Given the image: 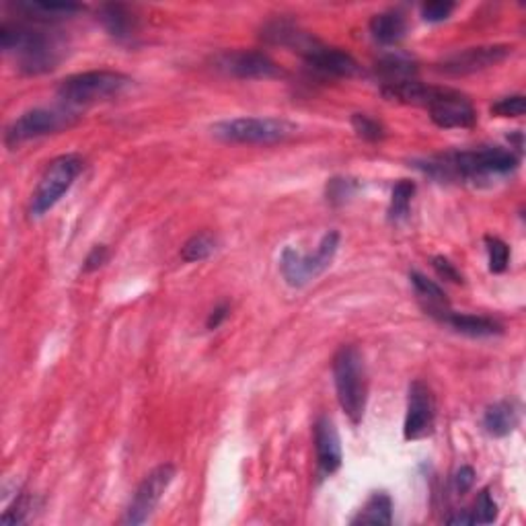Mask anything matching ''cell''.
Wrapping results in <instances>:
<instances>
[{
    "mask_svg": "<svg viewBox=\"0 0 526 526\" xmlns=\"http://www.w3.org/2000/svg\"><path fill=\"white\" fill-rule=\"evenodd\" d=\"M0 45L6 54H15L19 68L27 74H42L56 68L60 62V45L54 35L25 25L5 23L0 27Z\"/></svg>",
    "mask_w": 526,
    "mask_h": 526,
    "instance_id": "6da1fadb",
    "label": "cell"
},
{
    "mask_svg": "<svg viewBox=\"0 0 526 526\" xmlns=\"http://www.w3.org/2000/svg\"><path fill=\"white\" fill-rule=\"evenodd\" d=\"M334 381L339 407L350 417L352 424H360L365 417L368 381L366 366L356 346H342L334 356Z\"/></svg>",
    "mask_w": 526,
    "mask_h": 526,
    "instance_id": "7a4b0ae2",
    "label": "cell"
},
{
    "mask_svg": "<svg viewBox=\"0 0 526 526\" xmlns=\"http://www.w3.org/2000/svg\"><path fill=\"white\" fill-rule=\"evenodd\" d=\"M130 76L113 71H89L68 76L60 83L58 97L66 105L81 107L118 97L130 87Z\"/></svg>",
    "mask_w": 526,
    "mask_h": 526,
    "instance_id": "3957f363",
    "label": "cell"
},
{
    "mask_svg": "<svg viewBox=\"0 0 526 526\" xmlns=\"http://www.w3.org/2000/svg\"><path fill=\"white\" fill-rule=\"evenodd\" d=\"M214 136L233 144H276L290 138L297 126L282 118H235L219 122Z\"/></svg>",
    "mask_w": 526,
    "mask_h": 526,
    "instance_id": "277c9868",
    "label": "cell"
},
{
    "mask_svg": "<svg viewBox=\"0 0 526 526\" xmlns=\"http://www.w3.org/2000/svg\"><path fill=\"white\" fill-rule=\"evenodd\" d=\"M83 171V159L79 154H62L45 169L40 183L31 196V214L44 216L60 202V198L71 190L76 177Z\"/></svg>",
    "mask_w": 526,
    "mask_h": 526,
    "instance_id": "5b68a950",
    "label": "cell"
},
{
    "mask_svg": "<svg viewBox=\"0 0 526 526\" xmlns=\"http://www.w3.org/2000/svg\"><path fill=\"white\" fill-rule=\"evenodd\" d=\"M337 247L339 233H336V230H331V233L321 239V243L313 255H303L294 251L292 247H286L280 259V269L286 282L294 286V288H300V286H307L308 282L315 280L317 276L323 274L331 266V261H334L337 253Z\"/></svg>",
    "mask_w": 526,
    "mask_h": 526,
    "instance_id": "8992f818",
    "label": "cell"
},
{
    "mask_svg": "<svg viewBox=\"0 0 526 526\" xmlns=\"http://www.w3.org/2000/svg\"><path fill=\"white\" fill-rule=\"evenodd\" d=\"M424 107H428L432 122L444 130L473 128L477 122L473 103L469 102L467 95L454 89L432 87Z\"/></svg>",
    "mask_w": 526,
    "mask_h": 526,
    "instance_id": "52a82bcc",
    "label": "cell"
},
{
    "mask_svg": "<svg viewBox=\"0 0 526 526\" xmlns=\"http://www.w3.org/2000/svg\"><path fill=\"white\" fill-rule=\"evenodd\" d=\"M173 477H175L173 465H159L157 469H152L151 473L142 479V483L138 485V490L134 493V498H132L126 510V516H123L122 522L136 526L149 521L154 508L159 506V502L169 490V485H171Z\"/></svg>",
    "mask_w": 526,
    "mask_h": 526,
    "instance_id": "ba28073f",
    "label": "cell"
},
{
    "mask_svg": "<svg viewBox=\"0 0 526 526\" xmlns=\"http://www.w3.org/2000/svg\"><path fill=\"white\" fill-rule=\"evenodd\" d=\"M436 417V404L432 389L422 381H415L409 386L407 397V414L404 424V436L409 443L414 440H422L432 434Z\"/></svg>",
    "mask_w": 526,
    "mask_h": 526,
    "instance_id": "9c48e42d",
    "label": "cell"
},
{
    "mask_svg": "<svg viewBox=\"0 0 526 526\" xmlns=\"http://www.w3.org/2000/svg\"><path fill=\"white\" fill-rule=\"evenodd\" d=\"M510 54H512V48H508V45H482V48H469L444 58L438 64V71L451 76L482 73L485 68L498 66L500 62H504L510 56Z\"/></svg>",
    "mask_w": 526,
    "mask_h": 526,
    "instance_id": "30bf717a",
    "label": "cell"
},
{
    "mask_svg": "<svg viewBox=\"0 0 526 526\" xmlns=\"http://www.w3.org/2000/svg\"><path fill=\"white\" fill-rule=\"evenodd\" d=\"M220 71L233 74L237 79H276L282 71L276 62L263 52L255 50H237L224 52L216 58Z\"/></svg>",
    "mask_w": 526,
    "mask_h": 526,
    "instance_id": "8fae6325",
    "label": "cell"
},
{
    "mask_svg": "<svg viewBox=\"0 0 526 526\" xmlns=\"http://www.w3.org/2000/svg\"><path fill=\"white\" fill-rule=\"evenodd\" d=\"M64 113H56L50 110H31L15 120L9 128H6L5 142L9 146H19L21 142H27L31 138H40L52 132H58L62 126H66Z\"/></svg>",
    "mask_w": 526,
    "mask_h": 526,
    "instance_id": "7c38bea8",
    "label": "cell"
},
{
    "mask_svg": "<svg viewBox=\"0 0 526 526\" xmlns=\"http://www.w3.org/2000/svg\"><path fill=\"white\" fill-rule=\"evenodd\" d=\"M307 64L313 71L321 73L325 76H337V79H350V76L360 73L358 62H356L350 54L337 48H327L321 42H317L305 56Z\"/></svg>",
    "mask_w": 526,
    "mask_h": 526,
    "instance_id": "4fadbf2b",
    "label": "cell"
},
{
    "mask_svg": "<svg viewBox=\"0 0 526 526\" xmlns=\"http://www.w3.org/2000/svg\"><path fill=\"white\" fill-rule=\"evenodd\" d=\"M315 453L321 477L334 475L342 467V444H339L337 430L334 422L325 415L315 424Z\"/></svg>",
    "mask_w": 526,
    "mask_h": 526,
    "instance_id": "5bb4252c",
    "label": "cell"
},
{
    "mask_svg": "<svg viewBox=\"0 0 526 526\" xmlns=\"http://www.w3.org/2000/svg\"><path fill=\"white\" fill-rule=\"evenodd\" d=\"M99 21L103 23L107 34L115 37V40H130L138 29L136 15L132 13L130 6L120 3L103 5L99 9Z\"/></svg>",
    "mask_w": 526,
    "mask_h": 526,
    "instance_id": "9a60e30c",
    "label": "cell"
},
{
    "mask_svg": "<svg viewBox=\"0 0 526 526\" xmlns=\"http://www.w3.org/2000/svg\"><path fill=\"white\" fill-rule=\"evenodd\" d=\"M412 284H414V290L417 294V298L422 300V305L425 311L434 317H440V319H446V315L451 313V307H448V298L444 290L440 288L436 282H432L420 272H412Z\"/></svg>",
    "mask_w": 526,
    "mask_h": 526,
    "instance_id": "2e32d148",
    "label": "cell"
},
{
    "mask_svg": "<svg viewBox=\"0 0 526 526\" xmlns=\"http://www.w3.org/2000/svg\"><path fill=\"white\" fill-rule=\"evenodd\" d=\"M370 34L375 40L383 45H393L401 42L407 34V21L404 13L399 11H385L375 15L370 19Z\"/></svg>",
    "mask_w": 526,
    "mask_h": 526,
    "instance_id": "e0dca14e",
    "label": "cell"
},
{
    "mask_svg": "<svg viewBox=\"0 0 526 526\" xmlns=\"http://www.w3.org/2000/svg\"><path fill=\"white\" fill-rule=\"evenodd\" d=\"M17 9L34 21L54 23L74 17L76 13L83 11V6L76 3H42V0H29V3H19Z\"/></svg>",
    "mask_w": 526,
    "mask_h": 526,
    "instance_id": "ac0fdd59",
    "label": "cell"
},
{
    "mask_svg": "<svg viewBox=\"0 0 526 526\" xmlns=\"http://www.w3.org/2000/svg\"><path fill=\"white\" fill-rule=\"evenodd\" d=\"M518 425V409L510 401H500V404H493L492 407H487V412L483 415V428L487 430V434L504 438L508 434H512Z\"/></svg>",
    "mask_w": 526,
    "mask_h": 526,
    "instance_id": "d6986e66",
    "label": "cell"
},
{
    "mask_svg": "<svg viewBox=\"0 0 526 526\" xmlns=\"http://www.w3.org/2000/svg\"><path fill=\"white\" fill-rule=\"evenodd\" d=\"M444 321L451 325L453 329L459 331V334H465L471 337H492L502 334V325L490 319V317L448 313Z\"/></svg>",
    "mask_w": 526,
    "mask_h": 526,
    "instance_id": "ffe728a7",
    "label": "cell"
},
{
    "mask_svg": "<svg viewBox=\"0 0 526 526\" xmlns=\"http://www.w3.org/2000/svg\"><path fill=\"white\" fill-rule=\"evenodd\" d=\"M376 76L381 79V89L417 79V68L412 60L404 56H386L376 64Z\"/></svg>",
    "mask_w": 526,
    "mask_h": 526,
    "instance_id": "44dd1931",
    "label": "cell"
},
{
    "mask_svg": "<svg viewBox=\"0 0 526 526\" xmlns=\"http://www.w3.org/2000/svg\"><path fill=\"white\" fill-rule=\"evenodd\" d=\"M393 522V500L386 493H375L354 518L352 524H391Z\"/></svg>",
    "mask_w": 526,
    "mask_h": 526,
    "instance_id": "7402d4cb",
    "label": "cell"
},
{
    "mask_svg": "<svg viewBox=\"0 0 526 526\" xmlns=\"http://www.w3.org/2000/svg\"><path fill=\"white\" fill-rule=\"evenodd\" d=\"M216 245H219V241H216V237L212 233H208V230L193 235L181 247V259L188 263L204 261L216 251Z\"/></svg>",
    "mask_w": 526,
    "mask_h": 526,
    "instance_id": "603a6c76",
    "label": "cell"
},
{
    "mask_svg": "<svg viewBox=\"0 0 526 526\" xmlns=\"http://www.w3.org/2000/svg\"><path fill=\"white\" fill-rule=\"evenodd\" d=\"M415 193V183L409 180H401L397 185L393 188V196H391V206H389V219L399 222L407 219L409 214V206H412Z\"/></svg>",
    "mask_w": 526,
    "mask_h": 526,
    "instance_id": "cb8c5ba5",
    "label": "cell"
},
{
    "mask_svg": "<svg viewBox=\"0 0 526 526\" xmlns=\"http://www.w3.org/2000/svg\"><path fill=\"white\" fill-rule=\"evenodd\" d=\"M471 524H492L498 518V504L493 502L490 490H482L473 504V510H469Z\"/></svg>",
    "mask_w": 526,
    "mask_h": 526,
    "instance_id": "d4e9b609",
    "label": "cell"
},
{
    "mask_svg": "<svg viewBox=\"0 0 526 526\" xmlns=\"http://www.w3.org/2000/svg\"><path fill=\"white\" fill-rule=\"evenodd\" d=\"M352 126L356 130V134L360 138H365L368 142H378L385 138V126L378 120L370 118L366 113H354Z\"/></svg>",
    "mask_w": 526,
    "mask_h": 526,
    "instance_id": "484cf974",
    "label": "cell"
},
{
    "mask_svg": "<svg viewBox=\"0 0 526 526\" xmlns=\"http://www.w3.org/2000/svg\"><path fill=\"white\" fill-rule=\"evenodd\" d=\"M487 255H490V269L493 274H502L508 268L510 247L498 237H485Z\"/></svg>",
    "mask_w": 526,
    "mask_h": 526,
    "instance_id": "4316f807",
    "label": "cell"
},
{
    "mask_svg": "<svg viewBox=\"0 0 526 526\" xmlns=\"http://www.w3.org/2000/svg\"><path fill=\"white\" fill-rule=\"evenodd\" d=\"M526 102L522 95H512L500 99L498 103L492 105V113L498 115V118H521L524 115Z\"/></svg>",
    "mask_w": 526,
    "mask_h": 526,
    "instance_id": "83f0119b",
    "label": "cell"
},
{
    "mask_svg": "<svg viewBox=\"0 0 526 526\" xmlns=\"http://www.w3.org/2000/svg\"><path fill=\"white\" fill-rule=\"evenodd\" d=\"M29 508H31V502H29V498L25 496V493H23V496H19L17 500H15V504L3 514V518H0V522H3L5 526H15V524L25 522V518L29 514Z\"/></svg>",
    "mask_w": 526,
    "mask_h": 526,
    "instance_id": "f1b7e54d",
    "label": "cell"
},
{
    "mask_svg": "<svg viewBox=\"0 0 526 526\" xmlns=\"http://www.w3.org/2000/svg\"><path fill=\"white\" fill-rule=\"evenodd\" d=\"M356 191V183L350 180H331L327 185V198L334 204H344Z\"/></svg>",
    "mask_w": 526,
    "mask_h": 526,
    "instance_id": "f546056e",
    "label": "cell"
},
{
    "mask_svg": "<svg viewBox=\"0 0 526 526\" xmlns=\"http://www.w3.org/2000/svg\"><path fill=\"white\" fill-rule=\"evenodd\" d=\"M453 11H454L453 3H428L422 6V17L430 23H440L451 17Z\"/></svg>",
    "mask_w": 526,
    "mask_h": 526,
    "instance_id": "4dcf8cb0",
    "label": "cell"
},
{
    "mask_svg": "<svg viewBox=\"0 0 526 526\" xmlns=\"http://www.w3.org/2000/svg\"><path fill=\"white\" fill-rule=\"evenodd\" d=\"M432 266H434L436 274L440 278H444V280H451L454 284H463L461 272L454 268V263H451L446 258H434V259H432Z\"/></svg>",
    "mask_w": 526,
    "mask_h": 526,
    "instance_id": "1f68e13d",
    "label": "cell"
},
{
    "mask_svg": "<svg viewBox=\"0 0 526 526\" xmlns=\"http://www.w3.org/2000/svg\"><path fill=\"white\" fill-rule=\"evenodd\" d=\"M107 255H110V251H107L105 245L93 247L87 259H84V272H95V269L102 268L107 261Z\"/></svg>",
    "mask_w": 526,
    "mask_h": 526,
    "instance_id": "d6a6232c",
    "label": "cell"
},
{
    "mask_svg": "<svg viewBox=\"0 0 526 526\" xmlns=\"http://www.w3.org/2000/svg\"><path fill=\"white\" fill-rule=\"evenodd\" d=\"M475 483V471L471 467H461L456 471V477H454V487L459 493H467L471 487Z\"/></svg>",
    "mask_w": 526,
    "mask_h": 526,
    "instance_id": "836d02e7",
    "label": "cell"
},
{
    "mask_svg": "<svg viewBox=\"0 0 526 526\" xmlns=\"http://www.w3.org/2000/svg\"><path fill=\"white\" fill-rule=\"evenodd\" d=\"M227 317H229V305H219L210 313V317H208V323H206L208 329H219Z\"/></svg>",
    "mask_w": 526,
    "mask_h": 526,
    "instance_id": "e575fe53",
    "label": "cell"
}]
</instances>
